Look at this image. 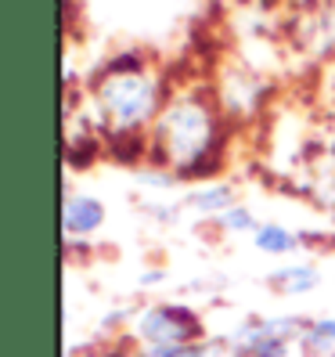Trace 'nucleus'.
I'll return each mask as SVG.
<instances>
[{"mask_svg":"<svg viewBox=\"0 0 335 357\" xmlns=\"http://www.w3.org/2000/svg\"><path fill=\"white\" fill-rule=\"evenodd\" d=\"M303 347H306V350H325V347H335V318H321V321H313V325L303 332Z\"/></svg>","mask_w":335,"mask_h":357,"instance_id":"nucleus-8","label":"nucleus"},{"mask_svg":"<svg viewBox=\"0 0 335 357\" xmlns=\"http://www.w3.org/2000/svg\"><path fill=\"white\" fill-rule=\"evenodd\" d=\"M137 335L148 347H180L202 340V321L192 307L180 303H159L137 318Z\"/></svg>","mask_w":335,"mask_h":357,"instance_id":"nucleus-3","label":"nucleus"},{"mask_svg":"<svg viewBox=\"0 0 335 357\" xmlns=\"http://www.w3.org/2000/svg\"><path fill=\"white\" fill-rule=\"evenodd\" d=\"M144 357H205L202 343H180V347H148Z\"/></svg>","mask_w":335,"mask_h":357,"instance_id":"nucleus-10","label":"nucleus"},{"mask_svg":"<svg viewBox=\"0 0 335 357\" xmlns=\"http://www.w3.org/2000/svg\"><path fill=\"white\" fill-rule=\"evenodd\" d=\"M270 282H274L281 292H288V296H303V292H310L313 285L321 282V275H318V267H313V264H288V267L274 271Z\"/></svg>","mask_w":335,"mask_h":357,"instance_id":"nucleus-5","label":"nucleus"},{"mask_svg":"<svg viewBox=\"0 0 335 357\" xmlns=\"http://www.w3.org/2000/svg\"><path fill=\"white\" fill-rule=\"evenodd\" d=\"M220 224H224L227 231H256V227H260L245 206H231L227 213H220Z\"/></svg>","mask_w":335,"mask_h":357,"instance_id":"nucleus-9","label":"nucleus"},{"mask_svg":"<svg viewBox=\"0 0 335 357\" xmlns=\"http://www.w3.org/2000/svg\"><path fill=\"white\" fill-rule=\"evenodd\" d=\"M253 242H256V249H263V253H270V257H285V253H292V249H299V235L281 227V224H260L253 231Z\"/></svg>","mask_w":335,"mask_h":357,"instance_id":"nucleus-6","label":"nucleus"},{"mask_svg":"<svg viewBox=\"0 0 335 357\" xmlns=\"http://www.w3.org/2000/svg\"><path fill=\"white\" fill-rule=\"evenodd\" d=\"M187 202H192L195 209H202V213H227L231 206H238L235 192L227 184H209V188H202V192H195Z\"/></svg>","mask_w":335,"mask_h":357,"instance_id":"nucleus-7","label":"nucleus"},{"mask_svg":"<svg viewBox=\"0 0 335 357\" xmlns=\"http://www.w3.org/2000/svg\"><path fill=\"white\" fill-rule=\"evenodd\" d=\"M155 141L180 174H198L202 159L217 144V119L202 98H177L159 116Z\"/></svg>","mask_w":335,"mask_h":357,"instance_id":"nucleus-1","label":"nucleus"},{"mask_svg":"<svg viewBox=\"0 0 335 357\" xmlns=\"http://www.w3.org/2000/svg\"><path fill=\"white\" fill-rule=\"evenodd\" d=\"M65 231L69 235H91L104 224V206L94 199V195H76L65 202Z\"/></svg>","mask_w":335,"mask_h":357,"instance_id":"nucleus-4","label":"nucleus"},{"mask_svg":"<svg viewBox=\"0 0 335 357\" xmlns=\"http://www.w3.org/2000/svg\"><path fill=\"white\" fill-rule=\"evenodd\" d=\"M98 105L116 130H137L159 112V83L141 61H119L98 79Z\"/></svg>","mask_w":335,"mask_h":357,"instance_id":"nucleus-2","label":"nucleus"}]
</instances>
